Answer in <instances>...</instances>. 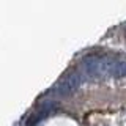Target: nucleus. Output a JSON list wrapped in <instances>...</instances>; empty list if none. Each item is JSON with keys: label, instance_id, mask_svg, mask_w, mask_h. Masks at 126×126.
<instances>
[{"label": "nucleus", "instance_id": "nucleus-3", "mask_svg": "<svg viewBox=\"0 0 126 126\" xmlns=\"http://www.w3.org/2000/svg\"><path fill=\"white\" fill-rule=\"evenodd\" d=\"M104 77H113V79L126 77V62L113 60L110 57H106L104 58Z\"/></svg>", "mask_w": 126, "mask_h": 126}, {"label": "nucleus", "instance_id": "nucleus-2", "mask_svg": "<svg viewBox=\"0 0 126 126\" xmlns=\"http://www.w3.org/2000/svg\"><path fill=\"white\" fill-rule=\"evenodd\" d=\"M104 58L101 55H88L82 60V73L88 79L104 77Z\"/></svg>", "mask_w": 126, "mask_h": 126}, {"label": "nucleus", "instance_id": "nucleus-1", "mask_svg": "<svg viewBox=\"0 0 126 126\" xmlns=\"http://www.w3.org/2000/svg\"><path fill=\"white\" fill-rule=\"evenodd\" d=\"M80 80H82L80 73H77V71H69V73H66L65 76L57 82L55 92L60 94V96H69V94H73L79 88Z\"/></svg>", "mask_w": 126, "mask_h": 126}]
</instances>
